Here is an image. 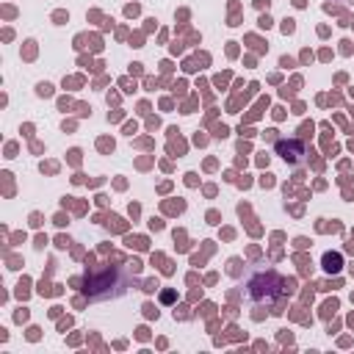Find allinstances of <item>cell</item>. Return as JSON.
Instances as JSON below:
<instances>
[{"label":"cell","mask_w":354,"mask_h":354,"mask_svg":"<svg viewBox=\"0 0 354 354\" xmlns=\"http://www.w3.org/2000/svg\"><path fill=\"white\" fill-rule=\"evenodd\" d=\"M324 263H326V271H338L340 269V255H326Z\"/></svg>","instance_id":"obj_1"}]
</instances>
